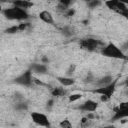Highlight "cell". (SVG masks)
Wrapping results in <instances>:
<instances>
[{
	"label": "cell",
	"mask_w": 128,
	"mask_h": 128,
	"mask_svg": "<svg viewBox=\"0 0 128 128\" xmlns=\"http://www.w3.org/2000/svg\"><path fill=\"white\" fill-rule=\"evenodd\" d=\"M1 14L8 20L11 21H26L29 19L30 15L27 10L21 9L16 6H12L9 8H4L1 10Z\"/></svg>",
	"instance_id": "cell-1"
},
{
	"label": "cell",
	"mask_w": 128,
	"mask_h": 128,
	"mask_svg": "<svg viewBox=\"0 0 128 128\" xmlns=\"http://www.w3.org/2000/svg\"><path fill=\"white\" fill-rule=\"evenodd\" d=\"M101 54L107 58L112 59H121V60H127L126 54L121 50L119 46H117L113 42L107 43L105 46L101 48Z\"/></svg>",
	"instance_id": "cell-2"
},
{
	"label": "cell",
	"mask_w": 128,
	"mask_h": 128,
	"mask_svg": "<svg viewBox=\"0 0 128 128\" xmlns=\"http://www.w3.org/2000/svg\"><path fill=\"white\" fill-rule=\"evenodd\" d=\"M104 4L113 12L123 16L125 19L128 20V6L125 4L123 1H118V0H109L104 2Z\"/></svg>",
	"instance_id": "cell-3"
},
{
	"label": "cell",
	"mask_w": 128,
	"mask_h": 128,
	"mask_svg": "<svg viewBox=\"0 0 128 128\" xmlns=\"http://www.w3.org/2000/svg\"><path fill=\"white\" fill-rule=\"evenodd\" d=\"M32 70L29 68L27 69L26 71H24L22 74H20L19 76H17L15 79H14V83L18 84V85H21V86H24V87H30L34 82H33V75H32Z\"/></svg>",
	"instance_id": "cell-4"
},
{
	"label": "cell",
	"mask_w": 128,
	"mask_h": 128,
	"mask_svg": "<svg viewBox=\"0 0 128 128\" xmlns=\"http://www.w3.org/2000/svg\"><path fill=\"white\" fill-rule=\"evenodd\" d=\"M117 81L118 79H114L113 82L107 86H104V87H100V88H96L94 90H92L93 93H97L99 94L100 96H105L108 100H110L116 90V85H117Z\"/></svg>",
	"instance_id": "cell-5"
},
{
	"label": "cell",
	"mask_w": 128,
	"mask_h": 128,
	"mask_svg": "<svg viewBox=\"0 0 128 128\" xmlns=\"http://www.w3.org/2000/svg\"><path fill=\"white\" fill-rule=\"evenodd\" d=\"M30 117H31L32 121L36 125H38V126L45 127V128H50L51 127L50 120H49L48 116L46 114H44V113L34 111V112H31L30 113Z\"/></svg>",
	"instance_id": "cell-6"
},
{
	"label": "cell",
	"mask_w": 128,
	"mask_h": 128,
	"mask_svg": "<svg viewBox=\"0 0 128 128\" xmlns=\"http://www.w3.org/2000/svg\"><path fill=\"white\" fill-rule=\"evenodd\" d=\"M102 43L95 39V38H92V37H86V38H82L79 42V45L80 47L83 49V50H86V51H89V52H93L95 51Z\"/></svg>",
	"instance_id": "cell-7"
},
{
	"label": "cell",
	"mask_w": 128,
	"mask_h": 128,
	"mask_svg": "<svg viewBox=\"0 0 128 128\" xmlns=\"http://www.w3.org/2000/svg\"><path fill=\"white\" fill-rule=\"evenodd\" d=\"M123 118H128V100L121 102L114 109V115L111 117V121H117Z\"/></svg>",
	"instance_id": "cell-8"
},
{
	"label": "cell",
	"mask_w": 128,
	"mask_h": 128,
	"mask_svg": "<svg viewBox=\"0 0 128 128\" xmlns=\"http://www.w3.org/2000/svg\"><path fill=\"white\" fill-rule=\"evenodd\" d=\"M98 108V103L92 99H88L85 102H83L81 105H79L77 107L78 110L83 111V112H87V113H93L97 110Z\"/></svg>",
	"instance_id": "cell-9"
},
{
	"label": "cell",
	"mask_w": 128,
	"mask_h": 128,
	"mask_svg": "<svg viewBox=\"0 0 128 128\" xmlns=\"http://www.w3.org/2000/svg\"><path fill=\"white\" fill-rule=\"evenodd\" d=\"M39 18H40V20L41 21H43L44 23H46V24H49V25H55L54 23V18H53V15H52V13L50 12V11H48V10H43V11H41L40 13H39Z\"/></svg>",
	"instance_id": "cell-10"
},
{
	"label": "cell",
	"mask_w": 128,
	"mask_h": 128,
	"mask_svg": "<svg viewBox=\"0 0 128 128\" xmlns=\"http://www.w3.org/2000/svg\"><path fill=\"white\" fill-rule=\"evenodd\" d=\"M30 69L32 70L33 73L35 74H40V75H43V74H46L48 72V67L46 64L44 63H33L31 66H30Z\"/></svg>",
	"instance_id": "cell-11"
},
{
	"label": "cell",
	"mask_w": 128,
	"mask_h": 128,
	"mask_svg": "<svg viewBox=\"0 0 128 128\" xmlns=\"http://www.w3.org/2000/svg\"><path fill=\"white\" fill-rule=\"evenodd\" d=\"M56 80L61 84L63 87H69L72 86L75 83V79L72 77H67V76H57Z\"/></svg>",
	"instance_id": "cell-12"
},
{
	"label": "cell",
	"mask_w": 128,
	"mask_h": 128,
	"mask_svg": "<svg viewBox=\"0 0 128 128\" xmlns=\"http://www.w3.org/2000/svg\"><path fill=\"white\" fill-rule=\"evenodd\" d=\"M113 77L111 75H105L101 78H99L97 81H96V86L97 88H100V87H104V86H107L109 84H111L113 82Z\"/></svg>",
	"instance_id": "cell-13"
},
{
	"label": "cell",
	"mask_w": 128,
	"mask_h": 128,
	"mask_svg": "<svg viewBox=\"0 0 128 128\" xmlns=\"http://www.w3.org/2000/svg\"><path fill=\"white\" fill-rule=\"evenodd\" d=\"M12 4H13V6L19 7V8L24 9V10L29 9L34 5L33 2H30V1H27V0H16V1H13Z\"/></svg>",
	"instance_id": "cell-14"
},
{
	"label": "cell",
	"mask_w": 128,
	"mask_h": 128,
	"mask_svg": "<svg viewBox=\"0 0 128 128\" xmlns=\"http://www.w3.org/2000/svg\"><path fill=\"white\" fill-rule=\"evenodd\" d=\"M51 94L54 97H61V96H64L66 94V91L63 88V86H61V87H54L51 90Z\"/></svg>",
	"instance_id": "cell-15"
},
{
	"label": "cell",
	"mask_w": 128,
	"mask_h": 128,
	"mask_svg": "<svg viewBox=\"0 0 128 128\" xmlns=\"http://www.w3.org/2000/svg\"><path fill=\"white\" fill-rule=\"evenodd\" d=\"M14 108H15L17 111H26V110L28 109V104H27L24 100L17 101V102H15Z\"/></svg>",
	"instance_id": "cell-16"
},
{
	"label": "cell",
	"mask_w": 128,
	"mask_h": 128,
	"mask_svg": "<svg viewBox=\"0 0 128 128\" xmlns=\"http://www.w3.org/2000/svg\"><path fill=\"white\" fill-rule=\"evenodd\" d=\"M59 126H60V128H74L73 124L71 123V121L68 118H65V119L61 120L59 122Z\"/></svg>",
	"instance_id": "cell-17"
},
{
	"label": "cell",
	"mask_w": 128,
	"mask_h": 128,
	"mask_svg": "<svg viewBox=\"0 0 128 128\" xmlns=\"http://www.w3.org/2000/svg\"><path fill=\"white\" fill-rule=\"evenodd\" d=\"M20 30H19V26L18 25H12V26H10V27H8L7 29H5V33L6 34H15V33H17V32H19Z\"/></svg>",
	"instance_id": "cell-18"
},
{
	"label": "cell",
	"mask_w": 128,
	"mask_h": 128,
	"mask_svg": "<svg viewBox=\"0 0 128 128\" xmlns=\"http://www.w3.org/2000/svg\"><path fill=\"white\" fill-rule=\"evenodd\" d=\"M61 32H62V34L64 35V36H66V37H70V36H72L73 35V29L71 28V27H69V26H65V27H63L62 28V30H61Z\"/></svg>",
	"instance_id": "cell-19"
},
{
	"label": "cell",
	"mask_w": 128,
	"mask_h": 128,
	"mask_svg": "<svg viewBox=\"0 0 128 128\" xmlns=\"http://www.w3.org/2000/svg\"><path fill=\"white\" fill-rule=\"evenodd\" d=\"M75 70H76V65L75 64H70L68 69L66 70V76L67 77H72V75L74 74Z\"/></svg>",
	"instance_id": "cell-20"
},
{
	"label": "cell",
	"mask_w": 128,
	"mask_h": 128,
	"mask_svg": "<svg viewBox=\"0 0 128 128\" xmlns=\"http://www.w3.org/2000/svg\"><path fill=\"white\" fill-rule=\"evenodd\" d=\"M101 4H102V2H101V1H98V0H92V1H88V2H87V6H88L89 8H91V9L96 8V7L100 6Z\"/></svg>",
	"instance_id": "cell-21"
},
{
	"label": "cell",
	"mask_w": 128,
	"mask_h": 128,
	"mask_svg": "<svg viewBox=\"0 0 128 128\" xmlns=\"http://www.w3.org/2000/svg\"><path fill=\"white\" fill-rule=\"evenodd\" d=\"M81 97H82V94H80V93H75V94H72V95L69 96L68 101H69V103H71V102H75V101L81 99Z\"/></svg>",
	"instance_id": "cell-22"
},
{
	"label": "cell",
	"mask_w": 128,
	"mask_h": 128,
	"mask_svg": "<svg viewBox=\"0 0 128 128\" xmlns=\"http://www.w3.org/2000/svg\"><path fill=\"white\" fill-rule=\"evenodd\" d=\"M18 26H19V30L20 31H25L30 26V24L27 23V22H21L20 24H18Z\"/></svg>",
	"instance_id": "cell-23"
},
{
	"label": "cell",
	"mask_w": 128,
	"mask_h": 128,
	"mask_svg": "<svg viewBox=\"0 0 128 128\" xmlns=\"http://www.w3.org/2000/svg\"><path fill=\"white\" fill-rule=\"evenodd\" d=\"M74 14H75V10H74L73 8H69L66 12L63 13V15H64L65 17H72Z\"/></svg>",
	"instance_id": "cell-24"
},
{
	"label": "cell",
	"mask_w": 128,
	"mask_h": 128,
	"mask_svg": "<svg viewBox=\"0 0 128 128\" xmlns=\"http://www.w3.org/2000/svg\"><path fill=\"white\" fill-rule=\"evenodd\" d=\"M120 48H121V50L125 53V52H127L128 51V40L127 41H125L121 46H120Z\"/></svg>",
	"instance_id": "cell-25"
},
{
	"label": "cell",
	"mask_w": 128,
	"mask_h": 128,
	"mask_svg": "<svg viewBox=\"0 0 128 128\" xmlns=\"http://www.w3.org/2000/svg\"><path fill=\"white\" fill-rule=\"evenodd\" d=\"M53 105H54V100H53V99H50V100L47 102V108H51Z\"/></svg>",
	"instance_id": "cell-26"
},
{
	"label": "cell",
	"mask_w": 128,
	"mask_h": 128,
	"mask_svg": "<svg viewBox=\"0 0 128 128\" xmlns=\"http://www.w3.org/2000/svg\"><path fill=\"white\" fill-rule=\"evenodd\" d=\"M92 80H93V75L92 74H89L87 76V78L85 79V82H92Z\"/></svg>",
	"instance_id": "cell-27"
},
{
	"label": "cell",
	"mask_w": 128,
	"mask_h": 128,
	"mask_svg": "<svg viewBox=\"0 0 128 128\" xmlns=\"http://www.w3.org/2000/svg\"><path fill=\"white\" fill-rule=\"evenodd\" d=\"M103 128H119V127H117V126H115V125L110 124V125H106V126H104Z\"/></svg>",
	"instance_id": "cell-28"
},
{
	"label": "cell",
	"mask_w": 128,
	"mask_h": 128,
	"mask_svg": "<svg viewBox=\"0 0 128 128\" xmlns=\"http://www.w3.org/2000/svg\"><path fill=\"white\" fill-rule=\"evenodd\" d=\"M125 86H126V87L128 88V78H127V79L125 80Z\"/></svg>",
	"instance_id": "cell-29"
},
{
	"label": "cell",
	"mask_w": 128,
	"mask_h": 128,
	"mask_svg": "<svg viewBox=\"0 0 128 128\" xmlns=\"http://www.w3.org/2000/svg\"><path fill=\"white\" fill-rule=\"evenodd\" d=\"M42 61H43V62H48L49 60H48V59H46V58H43V59H42Z\"/></svg>",
	"instance_id": "cell-30"
},
{
	"label": "cell",
	"mask_w": 128,
	"mask_h": 128,
	"mask_svg": "<svg viewBox=\"0 0 128 128\" xmlns=\"http://www.w3.org/2000/svg\"><path fill=\"white\" fill-rule=\"evenodd\" d=\"M127 61H128V57H127Z\"/></svg>",
	"instance_id": "cell-31"
}]
</instances>
